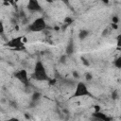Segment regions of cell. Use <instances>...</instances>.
Masks as SVG:
<instances>
[{
  "label": "cell",
  "instance_id": "cell-5",
  "mask_svg": "<svg viewBox=\"0 0 121 121\" xmlns=\"http://www.w3.org/2000/svg\"><path fill=\"white\" fill-rule=\"evenodd\" d=\"M15 78L24 85L28 86V74L26 69H20L15 73Z\"/></svg>",
  "mask_w": 121,
  "mask_h": 121
},
{
  "label": "cell",
  "instance_id": "cell-2",
  "mask_svg": "<svg viewBox=\"0 0 121 121\" xmlns=\"http://www.w3.org/2000/svg\"><path fill=\"white\" fill-rule=\"evenodd\" d=\"M46 28V23L43 17H38L36 18L29 26L28 30L31 32H40Z\"/></svg>",
  "mask_w": 121,
  "mask_h": 121
},
{
  "label": "cell",
  "instance_id": "cell-9",
  "mask_svg": "<svg viewBox=\"0 0 121 121\" xmlns=\"http://www.w3.org/2000/svg\"><path fill=\"white\" fill-rule=\"evenodd\" d=\"M113 64L116 68H120L121 67V58L120 57H117L114 60H113Z\"/></svg>",
  "mask_w": 121,
  "mask_h": 121
},
{
  "label": "cell",
  "instance_id": "cell-6",
  "mask_svg": "<svg viewBox=\"0 0 121 121\" xmlns=\"http://www.w3.org/2000/svg\"><path fill=\"white\" fill-rule=\"evenodd\" d=\"M27 9L30 11H33V12L42 11V6L40 5L38 0H28V2H27Z\"/></svg>",
  "mask_w": 121,
  "mask_h": 121
},
{
  "label": "cell",
  "instance_id": "cell-11",
  "mask_svg": "<svg viewBox=\"0 0 121 121\" xmlns=\"http://www.w3.org/2000/svg\"><path fill=\"white\" fill-rule=\"evenodd\" d=\"M4 31H5V26H4V24L0 21V35L1 34H3L4 33Z\"/></svg>",
  "mask_w": 121,
  "mask_h": 121
},
{
  "label": "cell",
  "instance_id": "cell-7",
  "mask_svg": "<svg viewBox=\"0 0 121 121\" xmlns=\"http://www.w3.org/2000/svg\"><path fill=\"white\" fill-rule=\"evenodd\" d=\"M93 117L95 119H96V120L98 119V120H102V121H110L111 120V118L109 116H107L105 113H103V112H101L99 111H95L93 113Z\"/></svg>",
  "mask_w": 121,
  "mask_h": 121
},
{
  "label": "cell",
  "instance_id": "cell-13",
  "mask_svg": "<svg viewBox=\"0 0 121 121\" xmlns=\"http://www.w3.org/2000/svg\"><path fill=\"white\" fill-rule=\"evenodd\" d=\"M59 1H63V2H66V0H59Z\"/></svg>",
  "mask_w": 121,
  "mask_h": 121
},
{
  "label": "cell",
  "instance_id": "cell-10",
  "mask_svg": "<svg viewBox=\"0 0 121 121\" xmlns=\"http://www.w3.org/2000/svg\"><path fill=\"white\" fill-rule=\"evenodd\" d=\"M40 97H41V94H40V93H35V94L33 95V96H32V99H33V100H38Z\"/></svg>",
  "mask_w": 121,
  "mask_h": 121
},
{
  "label": "cell",
  "instance_id": "cell-3",
  "mask_svg": "<svg viewBox=\"0 0 121 121\" xmlns=\"http://www.w3.org/2000/svg\"><path fill=\"white\" fill-rule=\"evenodd\" d=\"M88 95H91V93H90L88 87L86 86V84L81 81L78 82L75 92H74V95H73V97H81V96H88Z\"/></svg>",
  "mask_w": 121,
  "mask_h": 121
},
{
  "label": "cell",
  "instance_id": "cell-8",
  "mask_svg": "<svg viewBox=\"0 0 121 121\" xmlns=\"http://www.w3.org/2000/svg\"><path fill=\"white\" fill-rule=\"evenodd\" d=\"M89 34H90V32H89L88 30H80V32L78 33V38H79L80 40L85 39Z\"/></svg>",
  "mask_w": 121,
  "mask_h": 121
},
{
  "label": "cell",
  "instance_id": "cell-1",
  "mask_svg": "<svg viewBox=\"0 0 121 121\" xmlns=\"http://www.w3.org/2000/svg\"><path fill=\"white\" fill-rule=\"evenodd\" d=\"M33 78L37 81H47V80H49V77L47 75L46 69H45L43 63L41 60H39L35 63Z\"/></svg>",
  "mask_w": 121,
  "mask_h": 121
},
{
  "label": "cell",
  "instance_id": "cell-4",
  "mask_svg": "<svg viewBox=\"0 0 121 121\" xmlns=\"http://www.w3.org/2000/svg\"><path fill=\"white\" fill-rule=\"evenodd\" d=\"M6 45L8 47H10V48H13V49H16V50L24 49L25 43L23 42V37H21V36L14 37V38L10 39L9 41H8L6 43Z\"/></svg>",
  "mask_w": 121,
  "mask_h": 121
},
{
  "label": "cell",
  "instance_id": "cell-12",
  "mask_svg": "<svg viewBox=\"0 0 121 121\" xmlns=\"http://www.w3.org/2000/svg\"><path fill=\"white\" fill-rule=\"evenodd\" d=\"M6 5H13L15 0H3Z\"/></svg>",
  "mask_w": 121,
  "mask_h": 121
}]
</instances>
